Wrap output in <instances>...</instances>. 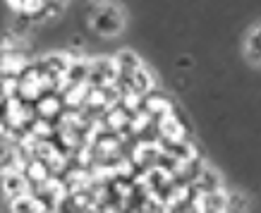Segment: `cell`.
<instances>
[{"label":"cell","instance_id":"7","mask_svg":"<svg viewBox=\"0 0 261 213\" xmlns=\"http://www.w3.org/2000/svg\"><path fill=\"white\" fill-rule=\"evenodd\" d=\"M192 184H194V190H197L199 194H208V192L221 190V177H218V173H216V170L204 168V170L199 173V177L192 182Z\"/></svg>","mask_w":261,"mask_h":213},{"label":"cell","instance_id":"3","mask_svg":"<svg viewBox=\"0 0 261 213\" xmlns=\"http://www.w3.org/2000/svg\"><path fill=\"white\" fill-rule=\"evenodd\" d=\"M3 192H5V197L8 199H15L24 192H29V182L24 177V173L19 170H8V173L3 175Z\"/></svg>","mask_w":261,"mask_h":213},{"label":"cell","instance_id":"1","mask_svg":"<svg viewBox=\"0 0 261 213\" xmlns=\"http://www.w3.org/2000/svg\"><path fill=\"white\" fill-rule=\"evenodd\" d=\"M91 24H94V29L103 36H113V34H118L122 29V17L115 8H98L91 17Z\"/></svg>","mask_w":261,"mask_h":213},{"label":"cell","instance_id":"9","mask_svg":"<svg viewBox=\"0 0 261 213\" xmlns=\"http://www.w3.org/2000/svg\"><path fill=\"white\" fill-rule=\"evenodd\" d=\"M249 58L254 63H261V26L249 36Z\"/></svg>","mask_w":261,"mask_h":213},{"label":"cell","instance_id":"4","mask_svg":"<svg viewBox=\"0 0 261 213\" xmlns=\"http://www.w3.org/2000/svg\"><path fill=\"white\" fill-rule=\"evenodd\" d=\"M197 211H206V213L228 211V194H223V190L201 194V197H199V204H197Z\"/></svg>","mask_w":261,"mask_h":213},{"label":"cell","instance_id":"10","mask_svg":"<svg viewBox=\"0 0 261 213\" xmlns=\"http://www.w3.org/2000/svg\"><path fill=\"white\" fill-rule=\"evenodd\" d=\"M0 77H3V72H0Z\"/></svg>","mask_w":261,"mask_h":213},{"label":"cell","instance_id":"2","mask_svg":"<svg viewBox=\"0 0 261 213\" xmlns=\"http://www.w3.org/2000/svg\"><path fill=\"white\" fill-rule=\"evenodd\" d=\"M142 108L149 113L153 120H159V118H163V115H168V113H173V103H170L168 96H163L161 91H156V89H151V91H146V94L142 96Z\"/></svg>","mask_w":261,"mask_h":213},{"label":"cell","instance_id":"5","mask_svg":"<svg viewBox=\"0 0 261 213\" xmlns=\"http://www.w3.org/2000/svg\"><path fill=\"white\" fill-rule=\"evenodd\" d=\"M87 77H89V63L87 60H80V58L72 60L70 58L67 72H65V87H82V84H87Z\"/></svg>","mask_w":261,"mask_h":213},{"label":"cell","instance_id":"8","mask_svg":"<svg viewBox=\"0 0 261 213\" xmlns=\"http://www.w3.org/2000/svg\"><path fill=\"white\" fill-rule=\"evenodd\" d=\"M151 89H153V77H151L144 67H139V70L132 74V91L139 94V96H144L146 91H151Z\"/></svg>","mask_w":261,"mask_h":213},{"label":"cell","instance_id":"6","mask_svg":"<svg viewBox=\"0 0 261 213\" xmlns=\"http://www.w3.org/2000/svg\"><path fill=\"white\" fill-rule=\"evenodd\" d=\"M113 63L118 67V74H135L142 67V60L137 58V53L135 50H127V48H122L118 56L113 58Z\"/></svg>","mask_w":261,"mask_h":213}]
</instances>
